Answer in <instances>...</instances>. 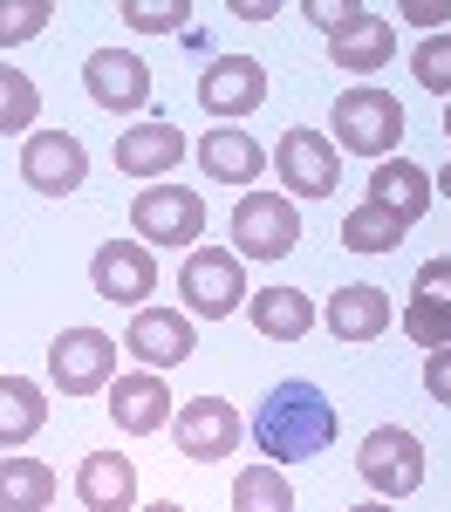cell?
Masks as SVG:
<instances>
[{
	"label": "cell",
	"mask_w": 451,
	"mask_h": 512,
	"mask_svg": "<svg viewBox=\"0 0 451 512\" xmlns=\"http://www.w3.org/2000/svg\"><path fill=\"white\" fill-rule=\"evenodd\" d=\"M199 103H205V117H219V123L253 117L267 103V69L253 55H212L199 76Z\"/></svg>",
	"instance_id": "obj_11"
},
{
	"label": "cell",
	"mask_w": 451,
	"mask_h": 512,
	"mask_svg": "<svg viewBox=\"0 0 451 512\" xmlns=\"http://www.w3.org/2000/svg\"><path fill=\"white\" fill-rule=\"evenodd\" d=\"M130 233L144 246H192L205 239V198L192 185H144L130 198Z\"/></svg>",
	"instance_id": "obj_7"
},
{
	"label": "cell",
	"mask_w": 451,
	"mask_h": 512,
	"mask_svg": "<svg viewBox=\"0 0 451 512\" xmlns=\"http://www.w3.org/2000/svg\"><path fill=\"white\" fill-rule=\"evenodd\" d=\"M322 321H328L335 342H376V335L390 328V294L369 287V280H349V287H335V301H328Z\"/></svg>",
	"instance_id": "obj_19"
},
{
	"label": "cell",
	"mask_w": 451,
	"mask_h": 512,
	"mask_svg": "<svg viewBox=\"0 0 451 512\" xmlns=\"http://www.w3.org/2000/svg\"><path fill=\"white\" fill-rule=\"evenodd\" d=\"M117 171L123 178H144V185H164L171 171H178V158H185V130L171 117H144L130 123V130H117Z\"/></svg>",
	"instance_id": "obj_13"
},
{
	"label": "cell",
	"mask_w": 451,
	"mask_h": 512,
	"mask_svg": "<svg viewBox=\"0 0 451 512\" xmlns=\"http://www.w3.org/2000/svg\"><path fill=\"white\" fill-rule=\"evenodd\" d=\"M123 21L137 28V35H192V0H123L117 7Z\"/></svg>",
	"instance_id": "obj_29"
},
{
	"label": "cell",
	"mask_w": 451,
	"mask_h": 512,
	"mask_svg": "<svg viewBox=\"0 0 451 512\" xmlns=\"http://www.w3.org/2000/svg\"><path fill=\"white\" fill-rule=\"evenodd\" d=\"M356 472H363V485L376 492V499H410L417 485H424V444H417V431H404V424H376V431L363 437V451H356Z\"/></svg>",
	"instance_id": "obj_4"
},
{
	"label": "cell",
	"mask_w": 451,
	"mask_h": 512,
	"mask_svg": "<svg viewBox=\"0 0 451 512\" xmlns=\"http://www.w3.org/2000/svg\"><path fill=\"white\" fill-rule=\"evenodd\" d=\"M274 164H281V185L294 198H328L335 185H342V151L328 144L322 130H281Z\"/></svg>",
	"instance_id": "obj_14"
},
{
	"label": "cell",
	"mask_w": 451,
	"mask_h": 512,
	"mask_svg": "<svg viewBox=\"0 0 451 512\" xmlns=\"http://www.w3.org/2000/svg\"><path fill=\"white\" fill-rule=\"evenodd\" d=\"M48 499H55V465L0 458V512H48Z\"/></svg>",
	"instance_id": "obj_24"
},
{
	"label": "cell",
	"mask_w": 451,
	"mask_h": 512,
	"mask_svg": "<svg viewBox=\"0 0 451 512\" xmlns=\"http://www.w3.org/2000/svg\"><path fill=\"white\" fill-rule=\"evenodd\" d=\"M233 14H240V21H274V7H267V0H240Z\"/></svg>",
	"instance_id": "obj_36"
},
{
	"label": "cell",
	"mask_w": 451,
	"mask_h": 512,
	"mask_svg": "<svg viewBox=\"0 0 451 512\" xmlns=\"http://www.w3.org/2000/svg\"><path fill=\"white\" fill-rule=\"evenodd\" d=\"M110 417H117V431H130V437L164 431V424H171V390H164V376H151V369L117 376V383H110Z\"/></svg>",
	"instance_id": "obj_17"
},
{
	"label": "cell",
	"mask_w": 451,
	"mask_h": 512,
	"mask_svg": "<svg viewBox=\"0 0 451 512\" xmlns=\"http://www.w3.org/2000/svg\"><path fill=\"white\" fill-rule=\"evenodd\" d=\"M89 287L117 308H144V294H158V260L144 239H103L89 260Z\"/></svg>",
	"instance_id": "obj_9"
},
{
	"label": "cell",
	"mask_w": 451,
	"mask_h": 512,
	"mask_svg": "<svg viewBox=\"0 0 451 512\" xmlns=\"http://www.w3.org/2000/svg\"><path fill=\"white\" fill-rule=\"evenodd\" d=\"M240 410L233 403H219V396H192V403H178V417H171V437H178V451L192 458V465H226L233 451H240Z\"/></svg>",
	"instance_id": "obj_8"
},
{
	"label": "cell",
	"mask_w": 451,
	"mask_h": 512,
	"mask_svg": "<svg viewBox=\"0 0 451 512\" xmlns=\"http://www.w3.org/2000/svg\"><path fill=\"white\" fill-rule=\"evenodd\" d=\"M137 512H185L178 499H151V506H137Z\"/></svg>",
	"instance_id": "obj_37"
},
{
	"label": "cell",
	"mask_w": 451,
	"mask_h": 512,
	"mask_svg": "<svg viewBox=\"0 0 451 512\" xmlns=\"http://www.w3.org/2000/svg\"><path fill=\"white\" fill-rule=\"evenodd\" d=\"M178 294H185V308L199 321H226L233 308H246V274H240V253H226V246H192L185 253V267H178Z\"/></svg>",
	"instance_id": "obj_3"
},
{
	"label": "cell",
	"mask_w": 451,
	"mask_h": 512,
	"mask_svg": "<svg viewBox=\"0 0 451 512\" xmlns=\"http://www.w3.org/2000/svg\"><path fill=\"white\" fill-rule=\"evenodd\" d=\"M410 69H417V82L431 96H451V35H424L417 55H410Z\"/></svg>",
	"instance_id": "obj_31"
},
{
	"label": "cell",
	"mask_w": 451,
	"mask_h": 512,
	"mask_svg": "<svg viewBox=\"0 0 451 512\" xmlns=\"http://www.w3.org/2000/svg\"><path fill=\"white\" fill-rule=\"evenodd\" d=\"M55 21V0H0V48H21Z\"/></svg>",
	"instance_id": "obj_30"
},
{
	"label": "cell",
	"mask_w": 451,
	"mask_h": 512,
	"mask_svg": "<svg viewBox=\"0 0 451 512\" xmlns=\"http://www.w3.org/2000/svg\"><path fill=\"white\" fill-rule=\"evenodd\" d=\"M397 14H404V21H417V28H438V21H451V7H438V0H404Z\"/></svg>",
	"instance_id": "obj_35"
},
{
	"label": "cell",
	"mask_w": 451,
	"mask_h": 512,
	"mask_svg": "<svg viewBox=\"0 0 451 512\" xmlns=\"http://www.w3.org/2000/svg\"><path fill=\"white\" fill-rule=\"evenodd\" d=\"M431 192H445V198H451V164L438 171V178H431Z\"/></svg>",
	"instance_id": "obj_38"
},
{
	"label": "cell",
	"mask_w": 451,
	"mask_h": 512,
	"mask_svg": "<svg viewBox=\"0 0 451 512\" xmlns=\"http://www.w3.org/2000/svg\"><path fill=\"white\" fill-rule=\"evenodd\" d=\"M233 512H294V485L281 478V465H246L233 478Z\"/></svg>",
	"instance_id": "obj_26"
},
{
	"label": "cell",
	"mask_w": 451,
	"mask_h": 512,
	"mask_svg": "<svg viewBox=\"0 0 451 512\" xmlns=\"http://www.w3.org/2000/svg\"><path fill=\"white\" fill-rule=\"evenodd\" d=\"M431 171L410 158H383L376 171H369V205H383V212H397L404 226H417L424 212H431Z\"/></svg>",
	"instance_id": "obj_18"
},
{
	"label": "cell",
	"mask_w": 451,
	"mask_h": 512,
	"mask_svg": "<svg viewBox=\"0 0 451 512\" xmlns=\"http://www.w3.org/2000/svg\"><path fill=\"white\" fill-rule=\"evenodd\" d=\"M199 164H205L212 185H253V178L267 171V151H260L246 130H226V123H219V130L199 137Z\"/></svg>",
	"instance_id": "obj_21"
},
{
	"label": "cell",
	"mask_w": 451,
	"mask_h": 512,
	"mask_svg": "<svg viewBox=\"0 0 451 512\" xmlns=\"http://www.w3.org/2000/svg\"><path fill=\"white\" fill-rule=\"evenodd\" d=\"M41 117V89L35 76H21L14 62H0V137H21V130H35Z\"/></svg>",
	"instance_id": "obj_27"
},
{
	"label": "cell",
	"mask_w": 451,
	"mask_h": 512,
	"mask_svg": "<svg viewBox=\"0 0 451 512\" xmlns=\"http://www.w3.org/2000/svg\"><path fill=\"white\" fill-rule=\"evenodd\" d=\"M246 315H253V328L267 335V342H301L308 328H315V301L301 294V287H253L246 294Z\"/></svg>",
	"instance_id": "obj_20"
},
{
	"label": "cell",
	"mask_w": 451,
	"mask_h": 512,
	"mask_svg": "<svg viewBox=\"0 0 451 512\" xmlns=\"http://www.w3.org/2000/svg\"><path fill=\"white\" fill-rule=\"evenodd\" d=\"M48 424V396L35 376H0V451H21Z\"/></svg>",
	"instance_id": "obj_22"
},
{
	"label": "cell",
	"mask_w": 451,
	"mask_h": 512,
	"mask_svg": "<svg viewBox=\"0 0 451 512\" xmlns=\"http://www.w3.org/2000/svg\"><path fill=\"white\" fill-rule=\"evenodd\" d=\"M349 512H390V499H369V506H349Z\"/></svg>",
	"instance_id": "obj_39"
},
{
	"label": "cell",
	"mask_w": 451,
	"mask_h": 512,
	"mask_svg": "<svg viewBox=\"0 0 451 512\" xmlns=\"http://www.w3.org/2000/svg\"><path fill=\"white\" fill-rule=\"evenodd\" d=\"M404 137V103L376 82H356L335 96V151H356V158H390Z\"/></svg>",
	"instance_id": "obj_2"
},
{
	"label": "cell",
	"mask_w": 451,
	"mask_h": 512,
	"mask_svg": "<svg viewBox=\"0 0 451 512\" xmlns=\"http://www.w3.org/2000/svg\"><path fill=\"white\" fill-rule=\"evenodd\" d=\"M445 137H451V110H445Z\"/></svg>",
	"instance_id": "obj_40"
},
{
	"label": "cell",
	"mask_w": 451,
	"mask_h": 512,
	"mask_svg": "<svg viewBox=\"0 0 451 512\" xmlns=\"http://www.w3.org/2000/svg\"><path fill=\"white\" fill-rule=\"evenodd\" d=\"M404 335L417 342V349H451V301H431V294H410L404 308Z\"/></svg>",
	"instance_id": "obj_28"
},
{
	"label": "cell",
	"mask_w": 451,
	"mask_h": 512,
	"mask_svg": "<svg viewBox=\"0 0 451 512\" xmlns=\"http://www.w3.org/2000/svg\"><path fill=\"white\" fill-rule=\"evenodd\" d=\"M82 89H89L96 110H110V117H137V110L151 103V69H144L130 48H96V55L82 62Z\"/></svg>",
	"instance_id": "obj_12"
},
{
	"label": "cell",
	"mask_w": 451,
	"mask_h": 512,
	"mask_svg": "<svg viewBox=\"0 0 451 512\" xmlns=\"http://www.w3.org/2000/svg\"><path fill=\"white\" fill-rule=\"evenodd\" d=\"M390 48H397V35H390V21H383V14H363L349 35L328 41V55H335V69H342V76H376V69H390Z\"/></svg>",
	"instance_id": "obj_23"
},
{
	"label": "cell",
	"mask_w": 451,
	"mask_h": 512,
	"mask_svg": "<svg viewBox=\"0 0 451 512\" xmlns=\"http://www.w3.org/2000/svg\"><path fill=\"white\" fill-rule=\"evenodd\" d=\"M117 342L103 328H62L55 349H48V383L62 396H96L117 383Z\"/></svg>",
	"instance_id": "obj_6"
},
{
	"label": "cell",
	"mask_w": 451,
	"mask_h": 512,
	"mask_svg": "<svg viewBox=\"0 0 451 512\" xmlns=\"http://www.w3.org/2000/svg\"><path fill=\"white\" fill-rule=\"evenodd\" d=\"M404 233H410L404 219H397V212H383V205H369V198L342 219V246H349V253H397Z\"/></svg>",
	"instance_id": "obj_25"
},
{
	"label": "cell",
	"mask_w": 451,
	"mask_h": 512,
	"mask_svg": "<svg viewBox=\"0 0 451 512\" xmlns=\"http://www.w3.org/2000/svg\"><path fill=\"white\" fill-rule=\"evenodd\" d=\"M301 246V212L281 192H246L233 205V253L240 260H287Z\"/></svg>",
	"instance_id": "obj_5"
},
{
	"label": "cell",
	"mask_w": 451,
	"mask_h": 512,
	"mask_svg": "<svg viewBox=\"0 0 451 512\" xmlns=\"http://www.w3.org/2000/svg\"><path fill=\"white\" fill-rule=\"evenodd\" d=\"M123 349L137 355L151 376H164V369L192 362L199 335H192V315H171V308H137V315H130V328H123Z\"/></svg>",
	"instance_id": "obj_15"
},
{
	"label": "cell",
	"mask_w": 451,
	"mask_h": 512,
	"mask_svg": "<svg viewBox=\"0 0 451 512\" xmlns=\"http://www.w3.org/2000/svg\"><path fill=\"white\" fill-rule=\"evenodd\" d=\"M417 294L451 301V260H424V267H417Z\"/></svg>",
	"instance_id": "obj_34"
},
{
	"label": "cell",
	"mask_w": 451,
	"mask_h": 512,
	"mask_svg": "<svg viewBox=\"0 0 451 512\" xmlns=\"http://www.w3.org/2000/svg\"><path fill=\"white\" fill-rule=\"evenodd\" d=\"M424 390L451 410V349H431V355H424Z\"/></svg>",
	"instance_id": "obj_33"
},
{
	"label": "cell",
	"mask_w": 451,
	"mask_h": 512,
	"mask_svg": "<svg viewBox=\"0 0 451 512\" xmlns=\"http://www.w3.org/2000/svg\"><path fill=\"white\" fill-rule=\"evenodd\" d=\"M301 14H308V21H315V28H322V35L335 41V35H349V28H356V21H363L369 7H356V0H342V7H328V0H308V7H301Z\"/></svg>",
	"instance_id": "obj_32"
},
{
	"label": "cell",
	"mask_w": 451,
	"mask_h": 512,
	"mask_svg": "<svg viewBox=\"0 0 451 512\" xmlns=\"http://www.w3.org/2000/svg\"><path fill=\"white\" fill-rule=\"evenodd\" d=\"M82 512H137V465L123 451H89L76 465Z\"/></svg>",
	"instance_id": "obj_16"
},
{
	"label": "cell",
	"mask_w": 451,
	"mask_h": 512,
	"mask_svg": "<svg viewBox=\"0 0 451 512\" xmlns=\"http://www.w3.org/2000/svg\"><path fill=\"white\" fill-rule=\"evenodd\" d=\"M342 431V410L328 403L315 383H281V390H267V403L253 410V444H260V458H281V465H301V458H322L328 444Z\"/></svg>",
	"instance_id": "obj_1"
},
{
	"label": "cell",
	"mask_w": 451,
	"mask_h": 512,
	"mask_svg": "<svg viewBox=\"0 0 451 512\" xmlns=\"http://www.w3.org/2000/svg\"><path fill=\"white\" fill-rule=\"evenodd\" d=\"M89 178V151L76 130H35L21 144V185H35L41 198H69Z\"/></svg>",
	"instance_id": "obj_10"
}]
</instances>
